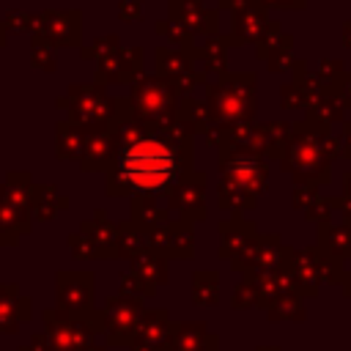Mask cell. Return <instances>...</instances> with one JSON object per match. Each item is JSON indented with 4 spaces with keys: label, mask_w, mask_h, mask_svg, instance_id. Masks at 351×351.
I'll list each match as a JSON object with an SVG mask.
<instances>
[{
    "label": "cell",
    "mask_w": 351,
    "mask_h": 351,
    "mask_svg": "<svg viewBox=\"0 0 351 351\" xmlns=\"http://www.w3.org/2000/svg\"><path fill=\"white\" fill-rule=\"evenodd\" d=\"M123 181L140 192H156L176 176V156L156 140H137L121 156Z\"/></svg>",
    "instance_id": "1"
}]
</instances>
